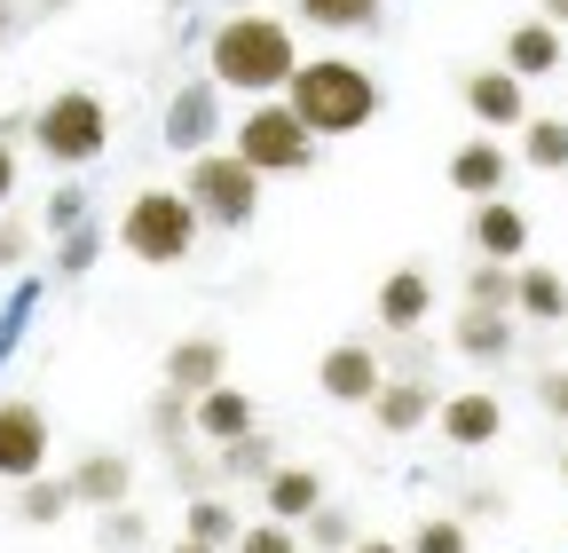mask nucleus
I'll return each instance as SVG.
<instances>
[{
  "instance_id": "c756f323",
  "label": "nucleus",
  "mask_w": 568,
  "mask_h": 553,
  "mask_svg": "<svg viewBox=\"0 0 568 553\" xmlns=\"http://www.w3.org/2000/svg\"><path fill=\"white\" fill-rule=\"evenodd\" d=\"M95 537H103V553H142V545H151V514H142V506H119V514L95 522Z\"/></svg>"
},
{
  "instance_id": "e433bc0d",
  "label": "nucleus",
  "mask_w": 568,
  "mask_h": 553,
  "mask_svg": "<svg viewBox=\"0 0 568 553\" xmlns=\"http://www.w3.org/2000/svg\"><path fill=\"white\" fill-rule=\"evenodd\" d=\"M489 514H506V491H497V482H474V491H458V522H489Z\"/></svg>"
},
{
  "instance_id": "ea45409f",
  "label": "nucleus",
  "mask_w": 568,
  "mask_h": 553,
  "mask_svg": "<svg viewBox=\"0 0 568 553\" xmlns=\"http://www.w3.org/2000/svg\"><path fill=\"white\" fill-rule=\"evenodd\" d=\"M24 32V0H0V48H9Z\"/></svg>"
},
{
  "instance_id": "4c0bfd02",
  "label": "nucleus",
  "mask_w": 568,
  "mask_h": 553,
  "mask_svg": "<svg viewBox=\"0 0 568 553\" xmlns=\"http://www.w3.org/2000/svg\"><path fill=\"white\" fill-rule=\"evenodd\" d=\"M537 403L568 428V372H560V364H545V372H537Z\"/></svg>"
},
{
  "instance_id": "423d86ee",
  "label": "nucleus",
  "mask_w": 568,
  "mask_h": 553,
  "mask_svg": "<svg viewBox=\"0 0 568 553\" xmlns=\"http://www.w3.org/2000/svg\"><path fill=\"white\" fill-rule=\"evenodd\" d=\"M230 151L268 182V174H308V167H316V134L301 127L293 103H253V111L237 119V134H230Z\"/></svg>"
},
{
  "instance_id": "bb28decb",
  "label": "nucleus",
  "mask_w": 568,
  "mask_h": 553,
  "mask_svg": "<svg viewBox=\"0 0 568 553\" xmlns=\"http://www.w3.org/2000/svg\"><path fill=\"white\" fill-rule=\"evenodd\" d=\"M71 506H80V491H71V474H40V482H24V499H17V514L32 522V530H48V522H63Z\"/></svg>"
},
{
  "instance_id": "6e6552de",
  "label": "nucleus",
  "mask_w": 568,
  "mask_h": 553,
  "mask_svg": "<svg viewBox=\"0 0 568 553\" xmlns=\"http://www.w3.org/2000/svg\"><path fill=\"white\" fill-rule=\"evenodd\" d=\"M395 372H387V356L372 349V340H332L324 349V364H316V388L332 395V403H379V388H387Z\"/></svg>"
},
{
  "instance_id": "5701e85b",
  "label": "nucleus",
  "mask_w": 568,
  "mask_h": 553,
  "mask_svg": "<svg viewBox=\"0 0 568 553\" xmlns=\"http://www.w3.org/2000/svg\"><path fill=\"white\" fill-rule=\"evenodd\" d=\"M514 316H529V324H560V316H568V276H560L552 261H521V301H514Z\"/></svg>"
},
{
  "instance_id": "dca6fc26",
  "label": "nucleus",
  "mask_w": 568,
  "mask_h": 553,
  "mask_svg": "<svg viewBox=\"0 0 568 553\" xmlns=\"http://www.w3.org/2000/svg\"><path fill=\"white\" fill-rule=\"evenodd\" d=\"M71 491H80V506H95V514H119L134 499V459L126 451H80L71 459Z\"/></svg>"
},
{
  "instance_id": "39448f33",
  "label": "nucleus",
  "mask_w": 568,
  "mask_h": 553,
  "mask_svg": "<svg viewBox=\"0 0 568 553\" xmlns=\"http://www.w3.org/2000/svg\"><path fill=\"white\" fill-rule=\"evenodd\" d=\"M32 143L55 159V167H95L103 151H111V111H103V95L95 88H55L48 103H40V134Z\"/></svg>"
},
{
  "instance_id": "f704fd0d",
  "label": "nucleus",
  "mask_w": 568,
  "mask_h": 553,
  "mask_svg": "<svg viewBox=\"0 0 568 553\" xmlns=\"http://www.w3.org/2000/svg\"><path fill=\"white\" fill-rule=\"evenodd\" d=\"M32 261V230H24V214H0V276H17Z\"/></svg>"
},
{
  "instance_id": "a19ab883",
  "label": "nucleus",
  "mask_w": 568,
  "mask_h": 553,
  "mask_svg": "<svg viewBox=\"0 0 568 553\" xmlns=\"http://www.w3.org/2000/svg\"><path fill=\"white\" fill-rule=\"evenodd\" d=\"M537 17H545V24H560V32H568V0H537Z\"/></svg>"
},
{
  "instance_id": "2f4dec72",
  "label": "nucleus",
  "mask_w": 568,
  "mask_h": 553,
  "mask_svg": "<svg viewBox=\"0 0 568 553\" xmlns=\"http://www.w3.org/2000/svg\"><path fill=\"white\" fill-rule=\"evenodd\" d=\"M410 553H466V522L458 514H426L410 530Z\"/></svg>"
},
{
  "instance_id": "2eb2a0df",
  "label": "nucleus",
  "mask_w": 568,
  "mask_h": 553,
  "mask_svg": "<svg viewBox=\"0 0 568 553\" xmlns=\"http://www.w3.org/2000/svg\"><path fill=\"white\" fill-rule=\"evenodd\" d=\"M458 451H481V443H497L506 435V403H497V388H458V395H443V420H435Z\"/></svg>"
},
{
  "instance_id": "393cba45",
  "label": "nucleus",
  "mask_w": 568,
  "mask_h": 553,
  "mask_svg": "<svg viewBox=\"0 0 568 553\" xmlns=\"http://www.w3.org/2000/svg\"><path fill=\"white\" fill-rule=\"evenodd\" d=\"M213 466H222V482H253V491H268L284 459H276V435H245L230 451H213Z\"/></svg>"
},
{
  "instance_id": "9b49d317",
  "label": "nucleus",
  "mask_w": 568,
  "mask_h": 553,
  "mask_svg": "<svg viewBox=\"0 0 568 553\" xmlns=\"http://www.w3.org/2000/svg\"><path fill=\"white\" fill-rule=\"evenodd\" d=\"M372 316H379V332L387 340H410V332H426V316H435V276L426 269H387L379 276V293H372Z\"/></svg>"
},
{
  "instance_id": "7ed1b4c3",
  "label": "nucleus",
  "mask_w": 568,
  "mask_h": 553,
  "mask_svg": "<svg viewBox=\"0 0 568 553\" xmlns=\"http://www.w3.org/2000/svg\"><path fill=\"white\" fill-rule=\"evenodd\" d=\"M197 238H205V222H197L190 190H134L126 214H119V245H126L142 269H174V261H190Z\"/></svg>"
},
{
  "instance_id": "6ab92c4d",
  "label": "nucleus",
  "mask_w": 568,
  "mask_h": 553,
  "mask_svg": "<svg viewBox=\"0 0 568 553\" xmlns=\"http://www.w3.org/2000/svg\"><path fill=\"white\" fill-rule=\"evenodd\" d=\"M245 435H261V403H253L245 388H213V395L197 403V443L230 451V443H245Z\"/></svg>"
},
{
  "instance_id": "ddd939ff",
  "label": "nucleus",
  "mask_w": 568,
  "mask_h": 553,
  "mask_svg": "<svg viewBox=\"0 0 568 553\" xmlns=\"http://www.w3.org/2000/svg\"><path fill=\"white\" fill-rule=\"evenodd\" d=\"M506 174H514V151L497 143V134H466V143L450 151V190L489 205V198H506Z\"/></svg>"
},
{
  "instance_id": "f257e3e1",
  "label": "nucleus",
  "mask_w": 568,
  "mask_h": 553,
  "mask_svg": "<svg viewBox=\"0 0 568 553\" xmlns=\"http://www.w3.org/2000/svg\"><path fill=\"white\" fill-rule=\"evenodd\" d=\"M301 40H293V24L284 17H261V9H245V17H222L205 32V80L222 88V95H245V103H284V88L301 80Z\"/></svg>"
},
{
  "instance_id": "a18cd8bd",
  "label": "nucleus",
  "mask_w": 568,
  "mask_h": 553,
  "mask_svg": "<svg viewBox=\"0 0 568 553\" xmlns=\"http://www.w3.org/2000/svg\"><path fill=\"white\" fill-rule=\"evenodd\" d=\"M245 9H253V0H230V17H245Z\"/></svg>"
},
{
  "instance_id": "72a5a7b5",
  "label": "nucleus",
  "mask_w": 568,
  "mask_h": 553,
  "mask_svg": "<svg viewBox=\"0 0 568 553\" xmlns=\"http://www.w3.org/2000/svg\"><path fill=\"white\" fill-rule=\"evenodd\" d=\"M237 553H308V545H301V530H284V522H253L237 537Z\"/></svg>"
},
{
  "instance_id": "37998d69",
  "label": "nucleus",
  "mask_w": 568,
  "mask_h": 553,
  "mask_svg": "<svg viewBox=\"0 0 568 553\" xmlns=\"http://www.w3.org/2000/svg\"><path fill=\"white\" fill-rule=\"evenodd\" d=\"M63 9H71V0H40V17H63Z\"/></svg>"
},
{
  "instance_id": "1a4fd4ad",
  "label": "nucleus",
  "mask_w": 568,
  "mask_h": 553,
  "mask_svg": "<svg viewBox=\"0 0 568 553\" xmlns=\"http://www.w3.org/2000/svg\"><path fill=\"white\" fill-rule=\"evenodd\" d=\"M230 119H222V88L213 80H182L174 95H166V151H182V159H205L213 151V134H222Z\"/></svg>"
},
{
  "instance_id": "c85d7f7f",
  "label": "nucleus",
  "mask_w": 568,
  "mask_h": 553,
  "mask_svg": "<svg viewBox=\"0 0 568 553\" xmlns=\"http://www.w3.org/2000/svg\"><path fill=\"white\" fill-rule=\"evenodd\" d=\"M40 222H48L55 238H71V230H95V222H88V182H55V190H48V214H40Z\"/></svg>"
},
{
  "instance_id": "473e14b6",
  "label": "nucleus",
  "mask_w": 568,
  "mask_h": 553,
  "mask_svg": "<svg viewBox=\"0 0 568 553\" xmlns=\"http://www.w3.org/2000/svg\"><path fill=\"white\" fill-rule=\"evenodd\" d=\"M95 253H103V230H71V238H55V276H88Z\"/></svg>"
},
{
  "instance_id": "20e7f679",
  "label": "nucleus",
  "mask_w": 568,
  "mask_h": 553,
  "mask_svg": "<svg viewBox=\"0 0 568 553\" xmlns=\"http://www.w3.org/2000/svg\"><path fill=\"white\" fill-rule=\"evenodd\" d=\"M182 190H190V205H197V222L205 230H253V214H261V174L237 159V151H205V159H190L182 167Z\"/></svg>"
},
{
  "instance_id": "de8ad7c7",
  "label": "nucleus",
  "mask_w": 568,
  "mask_h": 553,
  "mask_svg": "<svg viewBox=\"0 0 568 553\" xmlns=\"http://www.w3.org/2000/svg\"><path fill=\"white\" fill-rule=\"evenodd\" d=\"M166 9H190V0H166Z\"/></svg>"
},
{
  "instance_id": "a211bd4d",
  "label": "nucleus",
  "mask_w": 568,
  "mask_h": 553,
  "mask_svg": "<svg viewBox=\"0 0 568 553\" xmlns=\"http://www.w3.org/2000/svg\"><path fill=\"white\" fill-rule=\"evenodd\" d=\"M426 420H443L435 380H387L379 403H372V428H379V435H418Z\"/></svg>"
},
{
  "instance_id": "a878e982",
  "label": "nucleus",
  "mask_w": 568,
  "mask_h": 553,
  "mask_svg": "<svg viewBox=\"0 0 568 553\" xmlns=\"http://www.w3.org/2000/svg\"><path fill=\"white\" fill-rule=\"evenodd\" d=\"M514 301H521V269H506V261L466 269V309H514Z\"/></svg>"
},
{
  "instance_id": "f03ea898",
  "label": "nucleus",
  "mask_w": 568,
  "mask_h": 553,
  "mask_svg": "<svg viewBox=\"0 0 568 553\" xmlns=\"http://www.w3.org/2000/svg\"><path fill=\"white\" fill-rule=\"evenodd\" d=\"M284 103L301 111V127L316 134V143H332V134H364V127L387 111V88H379L355 56H308L301 80L284 88Z\"/></svg>"
},
{
  "instance_id": "412c9836",
  "label": "nucleus",
  "mask_w": 568,
  "mask_h": 553,
  "mask_svg": "<svg viewBox=\"0 0 568 553\" xmlns=\"http://www.w3.org/2000/svg\"><path fill=\"white\" fill-rule=\"evenodd\" d=\"M506 63L514 80H545V72H560V24H545V17H529V24H514L506 32Z\"/></svg>"
},
{
  "instance_id": "b1692460",
  "label": "nucleus",
  "mask_w": 568,
  "mask_h": 553,
  "mask_svg": "<svg viewBox=\"0 0 568 553\" xmlns=\"http://www.w3.org/2000/svg\"><path fill=\"white\" fill-rule=\"evenodd\" d=\"M182 537H197V545H213V553H237V537H245V514H237L230 499H190V514H182Z\"/></svg>"
},
{
  "instance_id": "4be33fe9",
  "label": "nucleus",
  "mask_w": 568,
  "mask_h": 553,
  "mask_svg": "<svg viewBox=\"0 0 568 553\" xmlns=\"http://www.w3.org/2000/svg\"><path fill=\"white\" fill-rule=\"evenodd\" d=\"M293 17L308 24V32H339V40H355V32H379V0H293Z\"/></svg>"
},
{
  "instance_id": "49530a36",
  "label": "nucleus",
  "mask_w": 568,
  "mask_h": 553,
  "mask_svg": "<svg viewBox=\"0 0 568 553\" xmlns=\"http://www.w3.org/2000/svg\"><path fill=\"white\" fill-rule=\"evenodd\" d=\"M560 482H568V443H560Z\"/></svg>"
},
{
  "instance_id": "c03bdc74",
  "label": "nucleus",
  "mask_w": 568,
  "mask_h": 553,
  "mask_svg": "<svg viewBox=\"0 0 568 553\" xmlns=\"http://www.w3.org/2000/svg\"><path fill=\"white\" fill-rule=\"evenodd\" d=\"M174 553H213V545H197V537H182V545H174Z\"/></svg>"
},
{
  "instance_id": "79ce46f5",
  "label": "nucleus",
  "mask_w": 568,
  "mask_h": 553,
  "mask_svg": "<svg viewBox=\"0 0 568 553\" xmlns=\"http://www.w3.org/2000/svg\"><path fill=\"white\" fill-rule=\"evenodd\" d=\"M355 553H410V545H387V537H364V545H355Z\"/></svg>"
},
{
  "instance_id": "c9c22d12",
  "label": "nucleus",
  "mask_w": 568,
  "mask_h": 553,
  "mask_svg": "<svg viewBox=\"0 0 568 553\" xmlns=\"http://www.w3.org/2000/svg\"><path fill=\"white\" fill-rule=\"evenodd\" d=\"M166 466H174V482H182V491H190V499H205V491H213V482H222V466H205L197 451H174Z\"/></svg>"
},
{
  "instance_id": "0eeeda50",
  "label": "nucleus",
  "mask_w": 568,
  "mask_h": 553,
  "mask_svg": "<svg viewBox=\"0 0 568 553\" xmlns=\"http://www.w3.org/2000/svg\"><path fill=\"white\" fill-rule=\"evenodd\" d=\"M48 451H55L48 411L32 395H0V482H40Z\"/></svg>"
},
{
  "instance_id": "cd10ccee",
  "label": "nucleus",
  "mask_w": 568,
  "mask_h": 553,
  "mask_svg": "<svg viewBox=\"0 0 568 553\" xmlns=\"http://www.w3.org/2000/svg\"><path fill=\"white\" fill-rule=\"evenodd\" d=\"M521 159H529L537 174H560V167H568V119H529V127H521Z\"/></svg>"
},
{
  "instance_id": "9d476101",
  "label": "nucleus",
  "mask_w": 568,
  "mask_h": 553,
  "mask_svg": "<svg viewBox=\"0 0 568 553\" xmlns=\"http://www.w3.org/2000/svg\"><path fill=\"white\" fill-rule=\"evenodd\" d=\"M458 95H466V111L481 119V134H506V127H529V119H537V111H529V80H514L506 63H481V72H466Z\"/></svg>"
},
{
  "instance_id": "aec40b11",
  "label": "nucleus",
  "mask_w": 568,
  "mask_h": 553,
  "mask_svg": "<svg viewBox=\"0 0 568 553\" xmlns=\"http://www.w3.org/2000/svg\"><path fill=\"white\" fill-rule=\"evenodd\" d=\"M450 349L474 364H506L514 356V309H458L450 316Z\"/></svg>"
},
{
  "instance_id": "f8f14e48",
  "label": "nucleus",
  "mask_w": 568,
  "mask_h": 553,
  "mask_svg": "<svg viewBox=\"0 0 568 553\" xmlns=\"http://www.w3.org/2000/svg\"><path fill=\"white\" fill-rule=\"evenodd\" d=\"M159 372H166V388H174V395L205 403L213 388H230V380H222V372H230V349H222V332H190V340H174Z\"/></svg>"
},
{
  "instance_id": "f3484780",
  "label": "nucleus",
  "mask_w": 568,
  "mask_h": 553,
  "mask_svg": "<svg viewBox=\"0 0 568 553\" xmlns=\"http://www.w3.org/2000/svg\"><path fill=\"white\" fill-rule=\"evenodd\" d=\"M261 506H268V522H284V530H308L332 499H324V474H316V466H276V482L261 491Z\"/></svg>"
},
{
  "instance_id": "4468645a",
  "label": "nucleus",
  "mask_w": 568,
  "mask_h": 553,
  "mask_svg": "<svg viewBox=\"0 0 568 553\" xmlns=\"http://www.w3.org/2000/svg\"><path fill=\"white\" fill-rule=\"evenodd\" d=\"M466 245H474V261H521L529 253V214L514 198H489V205H474V222H466Z\"/></svg>"
},
{
  "instance_id": "58836bf2",
  "label": "nucleus",
  "mask_w": 568,
  "mask_h": 553,
  "mask_svg": "<svg viewBox=\"0 0 568 553\" xmlns=\"http://www.w3.org/2000/svg\"><path fill=\"white\" fill-rule=\"evenodd\" d=\"M9 198H17V151L0 143V214H9Z\"/></svg>"
},
{
  "instance_id": "7c9ffc66",
  "label": "nucleus",
  "mask_w": 568,
  "mask_h": 553,
  "mask_svg": "<svg viewBox=\"0 0 568 553\" xmlns=\"http://www.w3.org/2000/svg\"><path fill=\"white\" fill-rule=\"evenodd\" d=\"M308 545H316V553H355L364 537H355V514H347V506H324V514L308 522Z\"/></svg>"
}]
</instances>
